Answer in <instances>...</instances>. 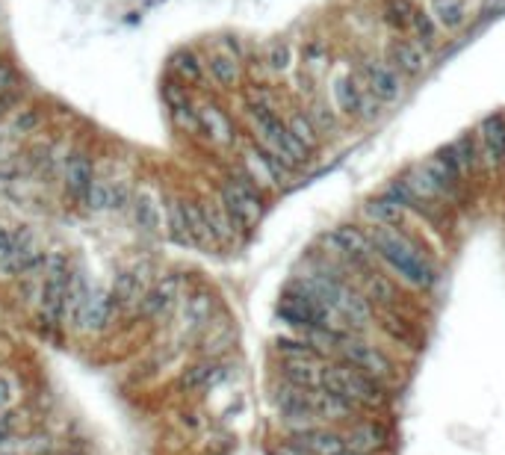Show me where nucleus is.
Returning a JSON list of instances; mask_svg holds the SVG:
<instances>
[{
  "mask_svg": "<svg viewBox=\"0 0 505 455\" xmlns=\"http://www.w3.org/2000/svg\"><path fill=\"white\" fill-rule=\"evenodd\" d=\"M284 124H287V131L293 133V137L305 145L307 151H314L316 145H319V131H316V124L310 122V115L307 113H302V110H293L284 119Z\"/></svg>",
  "mask_w": 505,
  "mask_h": 455,
  "instance_id": "nucleus-33",
  "label": "nucleus"
},
{
  "mask_svg": "<svg viewBox=\"0 0 505 455\" xmlns=\"http://www.w3.org/2000/svg\"><path fill=\"white\" fill-rule=\"evenodd\" d=\"M201 210H204V219H207L213 246H234L242 234V228L225 210V205H222V201H201Z\"/></svg>",
  "mask_w": 505,
  "mask_h": 455,
  "instance_id": "nucleus-18",
  "label": "nucleus"
},
{
  "mask_svg": "<svg viewBox=\"0 0 505 455\" xmlns=\"http://www.w3.org/2000/svg\"><path fill=\"white\" fill-rule=\"evenodd\" d=\"M148 287H151L148 264L130 266V269H124V273L115 275L113 299H115V305H119V311H133V308H139L145 293H148Z\"/></svg>",
  "mask_w": 505,
  "mask_h": 455,
  "instance_id": "nucleus-12",
  "label": "nucleus"
},
{
  "mask_svg": "<svg viewBox=\"0 0 505 455\" xmlns=\"http://www.w3.org/2000/svg\"><path fill=\"white\" fill-rule=\"evenodd\" d=\"M307 400H310V409H314V417L319 426L325 423H352V417L361 409L352 405L343 396L332 393L328 387H314V391H307Z\"/></svg>",
  "mask_w": 505,
  "mask_h": 455,
  "instance_id": "nucleus-13",
  "label": "nucleus"
},
{
  "mask_svg": "<svg viewBox=\"0 0 505 455\" xmlns=\"http://www.w3.org/2000/svg\"><path fill=\"white\" fill-rule=\"evenodd\" d=\"M446 151H450V157L455 160V166H459V172L464 178L476 175V169H479V163H482V148L476 145V139L470 137V133L461 139H455L452 145H446Z\"/></svg>",
  "mask_w": 505,
  "mask_h": 455,
  "instance_id": "nucleus-28",
  "label": "nucleus"
},
{
  "mask_svg": "<svg viewBox=\"0 0 505 455\" xmlns=\"http://www.w3.org/2000/svg\"><path fill=\"white\" fill-rule=\"evenodd\" d=\"M181 290H183L181 275H163L160 281H154L148 287V293H145L139 305V314L145 319H166L172 314V308L178 305Z\"/></svg>",
  "mask_w": 505,
  "mask_h": 455,
  "instance_id": "nucleus-11",
  "label": "nucleus"
},
{
  "mask_svg": "<svg viewBox=\"0 0 505 455\" xmlns=\"http://www.w3.org/2000/svg\"><path fill=\"white\" fill-rule=\"evenodd\" d=\"M364 213H366V219H370L373 225H384V228H400V225H405V219H408V207L402 205V201H396L393 196H387V192H382V196L366 201Z\"/></svg>",
  "mask_w": 505,
  "mask_h": 455,
  "instance_id": "nucleus-21",
  "label": "nucleus"
},
{
  "mask_svg": "<svg viewBox=\"0 0 505 455\" xmlns=\"http://www.w3.org/2000/svg\"><path fill=\"white\" fill-rule=\"evenodd\" d=\"M119 311L113 299V290L106 287H89V296L80 308V316H77V328L86 334H95V332H104L106 325L113 323V314Z\"/></svg>",
  "mask_w": 505,
  "mask_h": 455,
  "instance_id": "nucleus-10",
  "label": "nucleus"
},
{
  "mask_svg": "<svg viewBox=\"0 0 505 455\" xmlns=\"http://www.w3.org/2000/svg\"><path fill=\"white\" fill-rule=\"evenodd\" d=\"M307 115H310V122L316 124L319 133H334L337 131V110L334 106H328L325 101H316V98L310 101Z\"/></svg>",
  "mask_w": 505,
  "mask_h": 455,
  "instance_id": "nucleus-41",
  "label": "nucleus"
},
{
  "mask_svg": "<svg viewBox=\"0 0 505 455\" xmlns=\"http://www.w3.org/2000/svg\"><path fill=\"white\" fill-rule=\"evenodd\" d=\"M343 438H346V450L361 452V455H378L387 443V432L384 426L375 420H355L343 432Z\"/></svg>",
  "mask_w": 505,
  "mask_h": 455,
  "instance_id": "nucleus-14",
  "label": "nucleus"
},
{
  "mask_svg": "<svg viewBox=\"0 0 505 455\" xmlns=\"http://www.w3.org/2000/svg\"><path fill=\"white\" fill-rule=\"evenodd\" d=\"M337 355L343 358L346 364H352V367H358V370H364L366 375H373V379H378L382 384H387L396 375V367H393L391 358H387V352L378 350L375 343L361 341V337L346 334L343 341H340Z\"/></svg>",
  "mask_w": 505,
  "mask_h": 455,
  "instance_id": "nucleus-5",
  "label": "nucleus"
},
{
  "mask_svg": "<svg viewBox=\"0 0 505 455\" xmlns=\"http://www.w3.org/2000/svg\"><path fill=\"white\" fill-rule=\"evenodd\" d=\"M323 387H328L332 393L343 396L358 409H382L387 402V391L384 384L366 375L364 370L358 367L346 364V361H337V364H325L323 370Z\"/></svg>",
  "mask_w": 505,
  "mask_h": 455,
  "instance_id": "nucleus-2",
  "label": "nucleus"
},
{
  "mask_svg": "<svg viewBox=\"0 0 505 455\" xmlns=\"http://www.w3.org/2000/svg\"><path fill=\"white\" fill-rule=\"evenodd\" d=\"M9 83H13V74H9L4 65H0V89H6Z\"/></svg>",
  "mask_w": 505,
  "mask_h": 455,
  "instance_id": "nucleus-44",
  "label": "nucleus"
},
{
  "mask_svg": "<svg viewBox=\"0 0 505 455\" xmlns=\"http://www.w3.org/2000/svg\"><path fill=\"white\" fill-rule=\"evenodd\" d=\"M15 432V417L9 411H0V443H6Z\"/></svg>",
  "mask_w": 505,
  "mask_h": 455,
  "instance_id": "nucleus-42",
  "label": "nucleus"
},
{
  "mask_svg": "<svg viewBox=\"0 0 505 455\" xmlns=\"http://www.w3.org/2000/svg\"><path fill=\"white\" fill-rule=\"evenodd\" d=\"M166 225H169V237H172L178 246H196V243H192L189 219H187V201H178V198L169 201Z\"/></svg>",
  "mask_w": 505,
  "mask_h": 455,
  "instance_id": "nucleus-30",
  "label": "nucleus"
},
{
  "mask_svg": "<svg viewBox=\"0 0 505 455\" xmlns=\"http://www.w3.org/2000/svg\"><path fill=\"white\" fill-rule=\"evenodd\" d=\"M222 375H225V367L219 361H198L181 375V384L187 387V391H210Z\"/></svg>",
  "mask_w": 505,
  "mask_h": 455,
  "instance_id": "nucleus-27",
  "label": "nucleus"
},
{
  "mask_svg": "<svg viewBox=\"0 0 505 455\" xmlns=\"http://www.w3.org/2000/svg\"><path fill=\"white\" fill-rule=\"evenodd\" d=\"M68 281H72V269H68L63 255H51L45 264V281H42V316L45 323L56 325L63 319L65 311V293H68Z\"/></svg>",
  "mask_w": 505,
  "mask_h": 455,
  "instance_id": "nucleus-6",
  "label": "nucleus"
},
{
  "mask_svg": "<svg viewBox=\"0 0 505 455\" xmlns=\"http://www.w3.org/2000/svg\"><path fill=\"white\" fill-rule=\"evenodd\" d=\"M86 296H89V287H86L80 273H74L72 281H68V293H65V311H63L65 323L77 325V316H80V308L86 302Z\"/></svg>",
  "mask_w": 505,
  "mask_h": 455,
  "instance_id": "nucleus-34",
  "label": "nucleus"
},
{
  "mask_svg": "<svg viewBox=\"0 0 505 455\" xmlns=\"http://www.w3.org/2000/svg\"><path fill=\"white\" fill-rule=\"evenodd\" d=\"M361 80H364V89L375 95L382 104H396L402 98L405 86H402V74L393 69V65L387 63H378V60H370L364 63L361 69Z\"/></svg>",
  "mask_w": 505,
  "mask_h": 455,
  "instance_id": "nucleus-9",
  "label": "nucleus"
},
{
  "mask_svg": "<svg viewBox=\"0 0 505 455\" xmlns=\"http://www.w3.org/2000/svg\"><path fill=\"white\" fill-rule=\"evenodd\" d=\"M391 63L393 69L405 77H420L429 69V54L423 45H417L414 38H396L391 45Z\"/></svg>",
  "mask_w": 505,
  "mask_h": 455,
  "instance_id": "nucleus-19",
  "label": "nucleus"
},
{
  "mask_svg": "<svg viewBox=\"0 0 505 455\" xmlns=\"http://www.w3.org/2000/svg\"><path fill=\"white\" fill-rule=\"evenodd\" d=\"M207 72L222 89H234V86H240V80H242V69H240V60L234 54H213L207 63Z\"/></svg>",
  "mask_w": 505,
  "mask_h": 455,
  "instance_id": "nucleus-29",
  "label": "nucleus"
},
{
  "mask_svg": "<svg viewBox=\"0 0 505 455\" xmlns=\"http://www.w3.org/2000/svg\"><path fill=\"white\" fill-rule=\"evenodd\" d=\"M290 65H293V45L284 42V38H275L266 47V69L272 74H284Z\"/></svg>",
  "mask_w": 505,
  "mask_h": 455,
  "instance_id": "nucleus-39",
  "label": "nucleus"
},
{
  "mask_svg": "<svg viewBox=\"0 0 505 455\" xmlns=\"http://www.w3.org/2000/svg\"><path fill=\"white\" fill-rule=\"evenodd\" d=\"M290 441H293L299 450H305L307 455H340L346 450L343 432H334L328 429V426H314V429L296 432Z\"/></svg>",
  "mask_w": 505,
  "mask_h": 455,
  "instance_id": "nucleus-15",
  "label": "nucleus"
},
{
  "mask_svg": "<svg viewBox=\"0 0 505 455\" xmlns=\"http://www.w3.org/2000/svg\"><path fill=\"white\" fill-rule=\"evenodd\" d=\"M92 181H95L92 160L86 157V154H72V157L65 160V190L72 192L77 201H83L86 190L92 187Z\"/></svg>",
  "mask_w": 505,
  "mask_h": 455,
  "instance_id": "nucleus-24",
  "label": "nucleus"
},
{
  "mask_svg": "<svg viewBox=\"0 0 505 455\" xmlns=\"http://www.w3.org/2000/svg\"><path fill=\"white\" fill-rule=\"evenodd\" d=\"M0 264H4L6 273H13V275L30 273V269H36L38 264H42V251H38L30 231L18 228L15 243H13V249H9L4 257H0Z\"/></svg>",
  "mask_w": 505,
  "mask_h": 455,
  "instance_id": "nucleus-16",
  "label": "nucleus"
},
{
  "mask_svg": "<svg viewBox=\"0 0 505 455\" xmlns=\"http://www.w3.org/2000/svg\"><path fill=\"white\" fill-rule=\"evenodd\" d=\"M302 65H305V80L316 83L328 69V47L323 42H307L302 54Z\"/></svg>",
  "mask_w": 505,
  "mask_h": 455,
  "instance_id": "nucleus-35",
  "label": "nucleus"
},
{
  "mask_svg": "<svg viewBox=\"0 0 505 455\" xmlns=\"http://www.w3.org/2000/svg\"><path fill=\"white\" fill-rule=\"evenodd\" d=\"M417 4L414 0H384V21L396 30H411Z\"/></svg>",
  "mask_w": 505,
  "mask_h": 455,
  "instance_id": "nucleus-36",
  "label": "nucleus"
},
{
  "mask_svg": "<svg viewBox=\"0 0 505 455\" xmlns=\"http://www.w3.org/2000/svg\"><path fill=\"white\" fill-rule=\"evenodd\" d=\"M198 131L207 133V139L222 145V148H225V145H234V139H237L234 124H231V119L219 110L216 104H201L198 106Z\"/></svg>",
  "mask_w": 505,
  "mask_h": 455,
  "instance_id": "nucleus-20",
  "label": "nucleus"
},
{
  "mask_svg": "<svg viewBox=\"0 0 505 455\" xmlns=\"http://www.w3.org/2000/svg\"><path fill=\"white\" fill-rule=\"evenodd\" d=\"M325 249L340 260V264L358 266V269H373L378 260L370 231H361L355 225H337L325 234Z\"/></svg>",
  "mask_w": 505,
  "mask_h": 455,
  "instance_id": "nucleus-4",
  "label": "nucleus"
},
{
  "mask_svg": "<svg viewBox=\"0 0 505 455\" xmlns=\"http://www.w3.org/2000/svg\"><path fill=\"white\" fill-rule=\"evenodd\" d=\"M275 352L281 361H325L314 346H310L305 337H278L275 341Z\"/></svg>",
  "mask_w": 505,
  "mask_h": 455,
  "instance_id": "nucleus-31",
  "label": "nucleus"
},
{
  "mask_svg": "<svg viewBox=\"0 0 505 455\" xmlns=\"http://www.w3.org/2000/svg\"><path fill=\"white\" fill-rule=\"evenodd\" d=\"M340 455H361V452H352V450H343V452H340Z\"/></svg>",
  "mask_w": 505,
  "mask_h": 455,
  "instance_id": "nucleus-46",
  "label": "nucleus"
},
{
  "mask_svg": "<svg viewBox=\"0 0 505 455\" xmlns=\"http://www.w3.org/2000/svg\"><path fill=\"white\" fill-rule=\"evenodd\" d=\"M6 400H9V387H6L4 379H0V409H4V405H6Z\"/></svg>",
  "mask_w": 505,
  "mask_h": 455,
  "instance_id": "nucleus-45",
  "label": "nucleus"
},
{
  "mask_svg": "<svg viewBox=\"0 0 505 455\" xmlns=\"http://www.w3.org/2000/svg\"><path fill=\"white\" fill-rule=\"evenodd\" d=\"M219 201L225 205V210L234 216V222L242 228H255L260 219H264V192H260L255 183L246 175H231L222 181L219 187Z\"/></svg>",
  "mask_w": 505,
  "mask_h": 455,
  "instance_id": "nucleus-3",
  "label": "nucleus"
},
{
  "mask_svg": "<svg viewBox=\"0 0 505 455\" xmlns=\"http://www.w3.org/2000/svg\"><path fill=\"white\" fill-rule=\"evenodd\" d=\"M432 18L443 30H459L467 18V6L464 0H432Z\"/></svg>",
  "mask_w": 505,
  "mask_h": 455,
  "instance_id": "nucleus-32",
  "label": "nucleus"
},
{
  "mask_svg": "<svg viewBox=\"0 0 505 455\" xmlns=\"http://www.w3.org/2000/svg\"><path fill=\"white\" fill-rule=\"evenodd\" d=\"M187 219H189V231H192V243L196 246H213L207 219H204V210L198 201H187Z\"/></svg>",
  "mask_w": 505,
  "mask_h": 455,
  "instance_id": "nucleus-40",
  "label": "nucleus"
},
{
  "mask_svg": "<svg viewBox=\"0 0 505 455\" xmlns=\"http://www.w3.org/2000/svg\"><path fill=\"white\" fill-rule=\"evenodd\" d=\"M15 237H18V228H9V225H0V257L6 255L9 249H13L15 243Z\"/></svg>",
  "mask_w": 505,
  "mask_h": 455,
  "instance_id": "nucleus-43",
  "label": "nucleus"
},
{
  "mask_svg": "<svg viewBox=\"0 0 505 455\" xmlns=\"http://www.w3.org/2000/svg\"><path fill=\"white\" fill-rule=\"evenodd\" d=\"M172 69L178 72L181 80L187 83H201L204 80V65L198 63V56L192 51H178L172 56Z\"/></svg>",
  "mask_w": 505,
  "mask_h": 455,
  "instance_id": "nucleus-38",
  "label": "nucleus"
},
{
  "mask_svg": "<svg viewBox=\"0 0 505 455\" xmlns=\"http://www.w3.org/2000/svg\"><path fill=\"white\" fill-rule=\"evenodd\" d=\"M124 201H128V190H124L122 183H119V187H113L110 181H101V178H95L92 187L86 190V196H83L86 210H92V213L122 207Z\"/></svg>",
  "mask_w": 505,
  "mask_h": 455,
  "instance_id": "nucleus-23",
  "label": "nucleus"
},
{
  "mask_svg": "<svg viewBox=\"0 0 505 455\" xmlns=\"http://www.w3.org/2000/svg\"><path fill=\"white\" fill-rule=\"evenodd\" d=\"M272 402H275V409H278V417L284 420L290 429H293V434L319 426L316 417H314V409H310L307 391H302V387L278 382L275 393H272Z\"/></svg>",
  "mask_w": 505,
  "mask_h": 455,
  "instance_id": "nucleus-8",
  "label": "nucleus"
},
{
  "mask_svg": "<svg viewBox=\"0 0 505 455\" xmlns=\"http://www.w3.org/2000/svg\"><path fill=\"white\" fill-rule=\"evenodd\" d=\"M213 311H216L213 296L207 293V290H196V293H189L187 302H183V325H187L189 332L207 328L210 319H213Z\"/></svg>",
  "mask_w": 505,
  "mask_h": 455,
  "instance_id": "nucleus-25",
  "label": "nucleus"
},
{
  "mask_svg": "<svg viewBox=\"0 0 505 455\" xmlns=\"http://www.w3.org/2000/svg\"><path fill=\"white\" fill-rule=\"evenodd\" d=\"M364 95L366 89L364 86H358L355 77H337L332 83V98H334V110L340 115H358L361 119V104H364Z\"/></svg>",
  "mask_w": 505,
  "mask_h": 455,
  "instance_id": "nucleus-22",
  "label": "nucleus"
},
{
  "mask_svg": "<svg viewBox=\"0 0 505 455\" xmlns=\"http://www.w3.org/2000/svg\"><path fill=\"white\" fill-rule=\"evenodd\" d=\"M242 175H246L260 192H264V190H281V187H284L290 169L278 157H272L269 151H264L255 142V145H248V148H242Z\"/></svg>",
  "mask_w": 505,
  "mask_h": 455,
  "instance_id": "nucleus-7",
  "label": "nucleus"
},
{
  "mask_svg": "<svg viewBox=\"0 0 505 455\" xmlns=\"http://www.w3.org/2000/svg\"><path fill=\"white\" fill-rule=\"evenodd\" d=\"M133 219H136V225H139L142 231H148V234H157V231L163 228V210H160L157 196H154V192L142 190L139 196H136Z\"/></svg>",
  "mask_w": 505,
  "mask_h": 455,
  "instance_id": "nucleus-26",
  "label": "nucleus"
},
{
  "mask_svg": "<svg viewBox=\"0 0 505 455\" xmlns=\"http://www.w3.org/2000/svg\"><path fill=\"white\" fill-rule=\"evenodd\" d=\"M482 139V163H488L491 169L505 166V115L493 113L482 122L479 128Z\"/></svg>",
  "mask_w": 505,
  "mask_h": 455,
  "instance_id": "nucleus-17",
  "label": "nucleus"
},
{
  "mask_svg": "<svg viewBox=\"0 0 505 455\" xmlns=\"http://www.w3.org/2000/svg\"><path fill=\"white\" fill-rule=\"evenodd\" d=\"M0 455H9V452H0Z\"/></svg>",
  "mask_w": 505,
  "mask_h": 455,
  "instance_id": "nucleus-47",
  "label": "nucleus"
},
{
  "mask_svg": "<svg viewBox=\"0 0 505 455\" xmlns=\"http://www.w3.org/2000/svg\"><path fill=\"white\" fill-rule=\"evenodd\" d=\"M411 36H414V42H417V45H423V47H425V51L438 45V24H434V18H432L429 13H425V9H420V6H417V13H414Z\"/></svg>",
  "mask_w": 505,
  "mask_h": 455,
  "instance_id": "nucleus-37",
  "label": "nucleus"
},
{
  "mask_svg": "<svg viewBox=\"0 0 505 455\" xmlns=\"http://www.w3.org/2000/svg\"><path fill=\"white\" fill-rule=\"evenodd\" d=\"M373 246L378 260L391 269V273L402 281V284L414 287V290H429L434 287V266L429 264V257L417 249L411 240H408L400 228H384V225H373L370 228Z\"/></svg>",
  "mask_w": 505,
  "mask_h": 455,
  "instance_id": "nucleus-1",
  "label": "nucleus"
}]
</instances>
